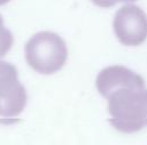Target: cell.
Instances as JSON below:
<instances>
[{
    "label": "cell",
    "instance_id": "obj_4",
    "mask_svg": "<svg viewBox=\"0 0 147 145\" xmlns=\"http://www.w3.org/2000/svg\"><path fill=\"white\" fill-rule=\"evenodd\" d=\"M117 40L129 47H137L147 40V15L136 5L121 7L113 19Z\"/></svg>",
    "mask_w": 147,
    "mask_h": 145
},
{
    "label": "cell",
    "instance_id": "obj_6",
    "mask_svg": "<svg viewBox=\"0 0 147 145\" xmlns=\"http://www.w3.org/2000/svg\"><path fill=\"white\" fill-rule=\"evenodd\" d=\"M95 6L101 8H110L114 7L118 2H133L136 0H91Z\"/></svg>",
    "mask_w": 147,
    "mask_h": 145
},
{
    "label": "cell",
    "instance_id": "obj_1",
    "mask_svg": "<svg viewBox=\"0 0 147 145\" xmlns=\"http://www.w3.org/2000/svg\"><path fill=\"white\" fill-rule=\"evenodd\" d=\"M95 87L108 102L109 122L116 130L133 134L147 124V88L140 74L124 65H110L99 72Z\"/></svg>",
    "mask_w": 147,
    "mask_h": 145
},
{
    "label": "cell",
    "instance_id": "obj_7",
    "mask_svg": "<svg viewBox=\"0 0 147 145\" xmlns=\"http://www.w3.org/2000/svg\"><path fill=\"white\" fill-rule=\"evenodd\" d=\"M10 0H0V6H3V5H6V3H8Z\"/></svg>",
    "mask_w": 147,
    "mask_h": 145
},
{
    "label": "cell",
    "instance_id": "obj_5",
    "mask_svg": "<svg viewBox=\"0 0 147 145\" xmlns=\"http://www.w3.org/2000/svg\"><path fill=\"white\" fill-rule=\"evenodd\" d=\"M14 43L13 33L5 26L3 18L0 15V57H3L10 49Z\"/></svg>",
    "mask_w": 147,
    "mask_h": 145
},
{
    "label": "cell",
    "instance_id": "obj_2",
    "mask_svg": "<svg viewBox=\"0 0 147 145\" xmlns=\"http://www.w3.org/2000/svg\"><path fill=\"white\" fill-rule=\"evenodd\" d=\"M25 61L37 73L49 75L59 72L67 63L68 48L61 35L51 31L33 34L24 46Z\"/></svg>",
    "mask_w": 147,
    "mask_h": 145
},
{
    "label": "cell",
    "instance_id": "obj_3",
    "mask_svg": "<svg viewBox=\"0 0 147 145\" xmlns=\"http://www.w3.org/2000/svg\"><path fill=\"white\" fill-rule=\"evenodd\" d=\"M28 94L14 64L0 61V116L14 119L25 108Z\"/></svg>",
    "mask_w": 147,
    "mask_h": 145
}]
</instances>
